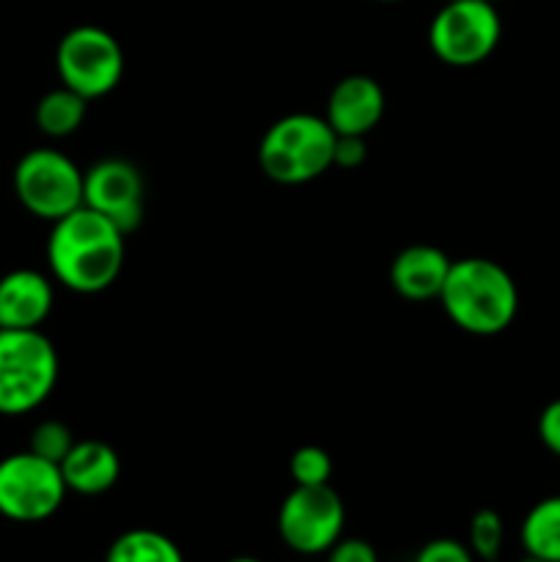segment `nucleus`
Returning <instances> with one entry per match:
<instances>
[{"mask_svg":"<svg viewBox=\"0 0 560 562\" xmlns=\"http://www.w3.org/2000/svg\"><path fill=\"white\" fill-rule=\"evenodd\" d=\"M439 302L456 327L478 338H492L514 324L519 313V289L508 269L497 261L470 256L450 263Z\"/></svg>","mask_w":560,"mask_h":562,"instance_id":"obj_2","label":"nucleus"},{"mask_svg":"<svg viewBox=\"0 0 560 562\" xmlns=\"http://www.w3.org/2000/svg\"><path fill=\"white\" fill-rule=\"evenodd\" d=\"M450 258L434 245H410L390 263V285L410 302L439 300L450 272Z\"/></svg>","mask_w":560,"mask_h":562,"instance_id":"obj_13","label":"nucleus"},{"mask_svg":"<svg viewBox=\"0 0 560 562\" xmlns=\"http://www.w3.org/2000/svg\"><path fill=\"white\" fill-rule=\"evenodd\" d=\"M519 538L530 558L560 562V494L544 497L527 510Z\"/></svg>","mask_w":560,"mask_h":562,"instance_id":"obj_15","label":"nucleus"},{"mask_svg":"<svg viewBox=\"0 0 560 562\" xmlns=\"http://www.w3.org/2000/svg\"><path fill=\"white\" fill-rule=\"evenodd\" d=\"M538 439L549 453L560 459V398L549 401L538 415Z\"/></svg>","mask_w":560,"mask_h":562,"instance_id":"obj_23","label":"nucleus"},{"mask_svg":"<svg viewBox=\"0 0 560 562\" xmlns=\"http://www.w3.org/2000/svg\"><path fill=\"white\" fill-rule=\"evenodd\" d=\"M82 206L93 209L126 236L141 228L146 214L143 173L121 157H108L82 170Z\"/></svg>","mask_w":560,"mask_h":562,"instance_id":"obj_10","label":"nucleus"},{"mask_svg":"<svg viewBox=\"0 0 560 562\" xmlns=\"http://www.w3.org/2000/svg\"><path fill=\"white\" fill-rule=\"evenodd\" d=\"M368 148H366V137H355V135H338L335 137V154H333V165L346 170H355L366 162Z\"/></svg>","mask_w":560,"mask_h":562,"instance_id":"obj_24","label":"nucleus"},{"mask_svg":"<svg viewBox=\"0 0 560 562\" xmlns=\"http://www.w3.org/2000/svg\"><path fill=\"white\" fill-rule=\"evenodd\" d=\"M289 472L294 486H322L333 475V459L318 445H302L289 461Z\"/></svg>","mask_w":560,"mask_h":562,"instance_id":"obj_19","label":"nucleus"},{"mask_svg":"<svg viewBox=\"0 0 560 562\" xmlns=\"http://www.w3.org/2000/svg\"><path fill=\"white\" fill-rule=\"evenodd\" d=\"M53 283L36 269H14L0 278V329H42L53 311Z\"/></svg>","mask_w":560,"mask_h":562,"instance_id":"obj_12","label":"nucleus"},{"mask_svg":"<svg viewBox=\"0 0 560 562\" xmlns=\"http://www.w3.org/2000/svg\"><path fill=\"white\" fill-rule=\"evenodd\" d=\"M126 258V234L93 209L80 206L55 220L47 239L53 278L75 294H99L119 280Z\"/></svg>","mask_w":560,"mask_h":562,"instance_id":"obj_1","label":"nucleus"},{"mask_svg":"<svg viewBox=\"0 0 560 562\" xmlns=\"http://www.w3.org/2000/svg\"><path fill=\"white\" fill-rule=\"evenodd\" d=\"M503 36L497 5L489 0H448L428 25V47L445 66L470 69L497 49Z\"/></svg>","mask_w":560,"mask_h":562,"instance_id":"obj_5","label":"nucleus"},{"mask_svg":"<svg viewBox=\"0 0 560 562\" xmlns=\"http://www.w3.org/2000/svg\"><path fill=\"white\" fill-rule=\"evenodd\" d=\"M335 137L324 115H283L258 143V168L275 184H307L333 168Z\"/></svg>","mask_w":560,"mask_h":562,"instance_id":"obj_3","label":"nucleus"},{"mask_svg":"<svg viewBox=\"0 0 560 562\" xmlns=\"http://www.w3.org/2000/svg\"><path fill=\"white\" fill-rule=\"evenodd\" d=\"M384 115V91L373 77L349 75L335 82L327 97L324 119L335 135L368 137Z\"/></svg>","mask_w":560,"mask_h":562,"instance_id":"obj_11","label":"nucleus"},{"mask_svg":"<svg viewBox=\"0 0 560 562\" xmlns=\"http://www.w3.org/2000/svg\"><path fill=\"white\" fill-rule=\"evenodd\" d=\"M415 562H475V554L456 538H434L417 552Z\"/></svg>","mask_w":560,"mask_h":562,"instance_id":"obj_21","label":"nucleus"},{"mask_svg":"<svg viewBox=\"0 0 560 562\" xmlns=\"http://www.w3.org/2000/svg\"><path fill=\"white\" fill-rule=\"evenodd\" d=\"M522 562H547V560H538V558H530V554H525V560Z\"/></svg>","mask_w":560,"mask_h":562,"instance_id":"obj_26","label":"nucleus"},{"mask_svg":"<svg viewBox=\"0 0 560 562\" xmlns=\"http://www.w3.org/2000/svg\"><path fill=\"white\" fill-rule=\"evenodd\" d=\"M75 442H77V439L71 437V431H69V426H66V423L42 420L36 428H33L31 445H27V450L60 467V461L66 459V453H69L71 445H75Z\"/></svg>","mask_w":560,"mask_h":562,"instance_id":"obj_20","label":"nucleus"},{"mask_svg":"<svg viewBox=\"0 0 560 562\" xmlns=\"http://www.w3.org/2000/svg\"><path fill=\"white\" fill-rule=\"evenodd\" d=\"M55 69H58L60 86L71 88L91 102V99L108 97L119 86L126 58L113 33L99 25H77L58 42Z\"/></svg>","mask_w":560,"mask_h":562,"instance_id":"obj_6","label":"nucleus"},{"mask_svg":"<svg viewBox=\"0 0 560 562\" xmlns=\"http://www.w3.org/2000/svg\"><path fill=\"white\" fill-rule=\"evenodd\" d=\"M60 475L69 492L82 497H99L110 492L121 475V459L102 439H82L71 445L66 459L60 461Z\"/></svg>","mask_w":560,"mask_h":562,"instance_id":"obj_14","label":"nucleus"},{"mask_svg":"<svg viewBox=\"0 0 560 562\" xmlns=\"http://www.w3.org/2000/svg\"><path fill=\"white\" fill-rule=\"evenodd\" d=\"M505 527L503 519H500L497 510L481 508L472 514L470 530H467V547L475 554L478 560L494 562L500 558V549H503Z\"/></svg>","mask_w":560,"mask_h":562,"instance_id":"obj_18","label":"nucleus"},{"mask_svg":"<svg viewBox=\"0 0 560 562\" xmlns=\"http://www.w3.org/2000/svg\"><path fill=\"white\" fill-rule=\"evenodd\" d=\"M346 508L340 494L329 483L322 486H294L278 510V532L285 547L296 554H327V549L344 536Z\"/></svg>","mask_w":560,"mask_h":562,"instance_id":"obj_9","label":"nucleus"},{"mask_svg":"<svg viewBox=\"0 0 560 562\" xmlns=\"http://www.w3.org/2000/svg\"><path fill=\"white\" fill-rule=\"evenodd\" d=\"M60 360L42 329H0V415L38 409L58 384Z\"/></svg>","mask_w":560,"mask_h":562,"instance_id":"obj_4","label":"nucleus"},{"mask_svg":"<svg viewBox=\"0 0 560 562\" xmlns=\"http://www.w3.org/2000/svg\"><path fill=\"white\" fill-rule=\"evenodd\" d=\"M104 562H184V554L165 532L137 527L110 543Z\"/></svg>","mask_w":560,"mask_h":562,"instance_id":"obj_17","label":"nucleus"},{"mask_svg":"<svg viewBox=\"0 0 560 562\" xmlns=\"http://www.w3.org/2000/svg\"><path fill=\"white\" fill-rule=\"evenodd\" d=\"M14 192L33 217L55 223L82 206V170L55 148H33L16 162Z\"/></svg>","mask_w":560,"mask_h":562,"instance_id":"obj_8","label":"nucleus"},{"mask_svg":"<svg viewBox=\"0 0 560 562\" xmlns=\"http://www.w3.org/2000/svg\"><path fill=\"white\" fill-rule=\"evenodd\" d=\"M228 562H264V560H258V558H247V554H242V558H231Z\"/></svg>","mask_w":560,"mask_h":562,"instance_id":"obj_25","label":"nucleus"},{"mask_svg":"<svg viewBox=\"0 0 560 562\" xmlns=\"http://www.w3.org/2000/svg\"><path fill=\"white\" fill-rule=\"evenodd\" d=\"M66 488L60 467L22 450L0 461V516L20 525L49 519L64 505Z\"/></svg>","mask_w":560,"mask_h":562,"instance_id":"obj_7","label":"nucleus"},{"mask_svg":"<svg viewBox=\"0 0 560 562\" xmlns=\"http://www.w3.org/2000/svg\"><path fill=\"white\" fill-rule=\"evenodd\" d=\"M327 562H379L377 549L362 538L340 536L333 547L327 549Z\"/></svg>","mask_w":560,"mask_h":562,"instance_id":"obj_22","label":"nucleus"},{"mask_svg":"<svg viewBox=\"0 0 560 562\" xmlns=\"http://www.w3.org/2000/svg\"><path fill=\"white\" fill-rule=\"evenodd\" d=\"M379 3H401V0H379Z\"/></svg>","mask_w":560,"mask_h":562,"instance_id":"obj_27","label":"nucleus"},{"mask_svg":"<svg viewBox=\"0 0 560 562\" xmlns=\"http://www.w3.org/2000/svg\"><path fill=\"white\" fill-rule=\"evenodd\" d=\"M88 113V99L71 88L60 86L47 91L36 104V126L47 137H69L82 126Z\"/></svg>","mask_w":560,"mask_h":562,"instance_id":"obj_16","label":"nucleus"},{"mask_svg":"<svg viewBox=\"0 0 560 562\" xmlns=\"http://www.w3.org/2000/svg\"><path fill=\"white\" fill-rule=\"evenodd\" d=\"M489 3H500V0H489Z\"/></svg>","mask_w":560,"mask_h":562,"instance_id":"obj_28","label":"nucleus"}]
</instances>
